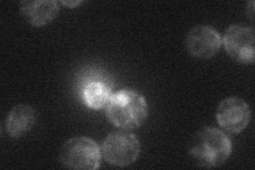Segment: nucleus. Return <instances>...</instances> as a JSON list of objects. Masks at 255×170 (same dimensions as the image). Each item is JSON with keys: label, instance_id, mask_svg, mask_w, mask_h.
<instances>
[{"label": "nucleus", "instance_id": "f257e3e1", "mask_svg": "<svg viewBox=\"0 0 255 170\" xmlns=\"http://www.w3.org/2000/svg\"><path fill=\"white\" fill-rule=\"evenodd\" d=\"M106 109L110 123L123 130L138 128L149 111L145 97L133 90H122L112 95Z\"/></svg>", "mask_w": 255, "mask_h": 170}, {"label": "nucleus", "instance_id": "f03ea898", "mask_svg": "<svg viewBox=\"0 0 255 170\" xmlns=\"http://www.w3.org/2000/svg\"><path fill=\"white\" fill-rule=\"evenodd\" d=\"M232 141L217 128L201 129L190 143L189 155L196 163L203 167H217L230 158Z\"/></svg>", "mask_w": 255, "mask_h": 170}, {"label": "nucleus", "instance_id": "7ed1b4c3", "mask_svg": "<svg viewBox=\"0 0 255 170\" xmlns=\"http://www.w3.org/2000/svg\"><path fill=\"white\" fill-rule=\"evenodd\" d=\"M101 149L89 137L79 136L68 140L60 151L61 163L70 169L95 170L101 161Z\"/></svg>", "mask_w": 255, "mask_h": 170}, {"label": "nucleus", "instance_id": "20e7f679", "mask_svg": "<svg viewBox=\"0 0 255 170\" xmlns=\"http://www.w3.org/2000/svg\"><path fill=\"white\" fill-rule=\"evenodd\" d=\"M140 153V144L130 132L119 131L109 134L103 141L101 155L107 163L125 167L133 164Z\"/></svg>", "mask_w": 255, "mask_h": 170}, {"label": "nucleus", "instance_id": "39448f33", "mask_svg": "<svg viewBox=\"0 0 255 170\" xmlns=\"http://www.w3.org/2000/svg\"><path fill=\"white\" fill-rule=\"evenodd\" d=\"M254 29L245 25L230 26L222 38L227 53L241 64H253L255 59Z\"/></svg>", "mask_w": 255, "mask_h": 170}, {"label": "nucleus", "instance_id": "423d86ee", "mask_svg": "<svg viewBox=\"0 0 255 170\" xmlns=\"http://www.w3.org/2000/svg\"><path fill=\"white\" fill-rule=\"evenodd\" d=\"M216 118L219 126L226 131L237 134L248 127L251 119V110L244 99L229 97L219 103Z\"/></svg>", "mask_w": 255, "mask_h": 170}, {"label": "nucleus", "instance_id": "0eeeda50", "mask_svg": "<svg viewBox=\"0 0 255 170\" xmlns=\"http://www.w3.org/2000/svg\"><path fill=\"white\" fill-rule=\"evenodd\" d=\"M185 45L187 51L195 58L207 60L219 51L222 38L213 27L200 25L189 30Z\"/></svg>", "mask_w": 255, "mask_h": 170}, {"label": "nucleus", "instance_id": "6e6552de", "mask_svg": "<svg viewBox=\"0 0 255 170\" xmlns=\"http://www.w3.org/2000/svg\"><path fill=\"white\" fill-rule=\"evenodd\" d=\"M20 13L31 26L44 27L59 13V3L53 0H26L20 3Z\"/></svg>", "mask_w": 255, "mask_h": 170}, {"label": "nucleus", "instance_id": "1a4fd4ad", "mask_svg": "<svg viewBox=\"0 0 255 170\" xmlns=\"http://www.w3.org/2000/svg\"><path fill=\"white\" fill-rule=\"evenodd\" d=\"M35 121V110L27 104H18L11 110L6 117V132L13 139H19L33 128Z\"/></svg>", "mask_w": 255, "mask_h": 170}, {"label": "nucleus", "instance_id": "9d476101", "mask_svg": "<svg viewBox=\"0 0 255 170\" xmlns=\"http://www.w3.org/2000/svg\"><path fill=\"white\" fill-rule=\"evenodd\" d=\"M83 102L92 110H101L106 108L112 97L111 82L102 77H94L83 85Z\"/></svg>", "mask_w": 255, "mask_h": 170}, {"label": "nucleus", "instance_id": "9b49d317", "mask_svg": "<svg viewBox=\"0 0 255 170\" xmlns=\"http://www.w3.org/2000/svg\"><path fill=\"white\" fill-rule=\"evenodd\" d=\"M62 3L64 5H66V6L71 7V9H73V7L78 6L80 3H82V1H62Z\"/></svg>", "mask_w": 255, "mask_h": 170}]
</instances>
